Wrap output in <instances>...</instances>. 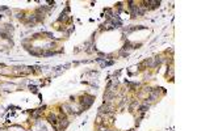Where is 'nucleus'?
Masks as SVG:
<instances>
[{"label": "nucleus", "instance_id": "nucleus-1", "mask_svg": "<svg viewBox=\"0 0 197 131\" xmlns=\"http://www.w3.org/2000/svg\"><path fill=\"white\" fill-rule=\"evenodd\" d=\"M92 102H93V97L92 96H87V94H85V96L83 97V100H82V105L84 106V109L85 107H88V106H91Z\"/></svg>", "mask_w": 197, "mask_h": 131}, {"label": "nucleus", "instance_id": "nucleus-2", "mask_svg": "<svg viewBox=\"0 0 197 131\" xmlns=\"http://www.w3.org/2000/svg\"><path fill=\"white\" fill-rule=\"evenodd\" d=\"M48 119H49V122H50L51 125H54V126H55L57 123H58V118H57L54 114H50V115H49Z\"/></svg>", "mask_w": 197, "mask_h": 131}, {"label": "nucleus", "instance_id": "nucleus-3", "mask_svg": "<svg viewBox=\"0 0 197 131\" xmlns=\"http://www.w3.org/2000/svg\"><path fill=\"white\" fill-rule=\"evenodd\" d=\"M108 109H109V106H108V105H103L101 107H100V113H107L108 112Z\"/></svg>", "mask_w": 197, "mask_h": 131}]
</instances>
